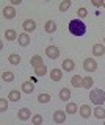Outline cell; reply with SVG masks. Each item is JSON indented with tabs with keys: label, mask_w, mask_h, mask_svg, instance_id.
<instances>
[{
	"label": "cell",
	"mask_w": 105,
	"mask_h": 125,
	"mask_svg": "<svg viewBox=\"0 0 105 125\" xmlns=\"http://www.w3.org/2000/svg\"><path fill=\"white\" fill-rule=\"evenodd\" d=\"M69 33L77 36V38H80L86 33V25L83 23L82 19H74V21L69 22Z\"/></svg>",
	"instance_id": "obj_1"
},
{
	"label": "cell",
	"mask_w": 105,
	"mask_h": 125,
	"mask_svg": "<svg viewBox=\"0 0 105 125\" xmlns=\"http://www.w3.org/2000/svg\"><path fill=\"white\" fill-rule=\"evenodd\" d=\"M89 100L91 103H94L96 106H100L102 103H105V91L102 89H91L89 91Z\"/></svg>",
	"instance_id": "obj_2"
},
{
	"label": "cell",
	"mask_w": 105,
	"mask_h": 125,
	"mask_svg": "<svg viewBox=\"0 0 105 125\" xmlns=\"http://www.w3.org/2000/svg\"><path fill=\"white\" fill-rule=\"evenodd\" d=\"M83 69L86 70V72H96L97 70V62H96V60L94 58H86V60L83 61Z\"/></svg>",
	"instance_id": "obj_3"
},
{
	"label": "cell",
	"mask_w": 105,
	"mask_h": 125,
	"mask_svg": "<svg viewBox=\"0 0 105 125\" xmlns=\"http://www.w3.org/2000/svg\"><path fill=\"white\" fill-rule=\"evenodd\" d=\"M2 16L6 19V21H11V19H14L16 17V11H14V8L13 6H3V10H2Z\"/></svg>",
	"instance_id": "obj_4"
},
{
	"label": "cell",
	"mask_w": 105,
	"mask_h": 125,
	"mask_svg": "<svg viewBox=\"0 0 105 125\" xmlns=\"http://www.w3.org/2000/svg\"><path fill=\"white\" fill-rule=\"evenodd\" d=\"M22 28L25 30V33H32V31L36 30V22H35L33 19H25V21L22 22Z\"/></svg>",
	"instance_id": "obj_5"
},
{
	"label": "cell",
	"mask_w": 105,
	"mask_h": 125,
	"mask_svg": "<svg viewBox=\"0 0 105 125\" xmlns=\"http://www.w3.org/2000/svg\"><path fill=\"white\" fill-rule=\"evenodd\" d=\"M46 55H47V58H50V60H57L60 56V50H58L57 45H49L46 49Z\"/></svg>",
	"instance_id": "obj_6"
},
{
	"label": "cell",
	"mask_w": 105,
	"mask_h": 125,
	"mask_svg": "<svg viewBox=\"0 0 105 125\" xmlns=\"http://www.w3.org/2000/svg\"><path fill=\"white\" fill-rule=\"evenodd\" d=\"M66 111H61V109H55L53 113V122L55 124H64L66 122Z\"/></svg>",
	"instance_id": "obj_7"
},
{
	"label": "cell",
	"mask_w": 105,
	"mask_h": 125,
	"mask_svg": "<svg viewBox=\"0 0 105 125\" xmlns=\"http://www.w3.org/2000/svg\"><path fill=\"white\" fill-rule=\"evenodd\" d=\"M30 117H33V116H32V111H30L28 108H21V109L17 111V119H19V120H22V122L28 120Z\"/></svg>",
	"instance_id": "obj_8"
},
{
	"label": "cell",
	"mask_w": 105,
	"mask_h": 125,
	"mask_svg": "<svg viewBox=\"0 0 105 125\" xmlns=\"http://www.w3.org/2000/svg\"><path fill=\"white\" fill-rule=\"evenodd\" d=\"M79 114L83 117V119H88V117L93 114V109H91L89 105H82L80 109H79Z\"/></svg>",
	"instance_id": "obj_9"
},
{
	"label": "cell",
	"mask_w": 105,
	"mask_h": 125,
	"mask_svg": "<svg viewBox=\"0 0 105 125\" xmlns=\"http://www.w3.org/2000/svg\"><path fill=\"white\" fill-rule=\"evenodd\" d=\"M91 52H93L94 56H104V55H105V45L104 44H94Z\"/></svg>",
	"instance_id": "obj_10"
},
{
	"label": "cell",
	"mask_w": 105,
	"mask_h": 125,
	"mask_svg": "<svg viewBox=\"0 0 105 125\" xmlns=\"http://www.w3.org/2000/svg\"><path fill=\"white\" fill-rule=\"evenodd\" d=\"M17 42H19V45H21V47H28V44H30L28 33H21V34H19V38H17Z\"/></svg>",
	"instance_id": "obj_11"
},
{
	"label": "cell",
	"mask_w": 105,
	"mask_h": 125,
	"mask_svg": "<svg viewBox=\"0 0 105 125\" xmlns=\"http://www.w3.org/2000/svg\"><path fill=\"white\" fill-rule=\"evenodd\" d=\"M3 36L6 38V41H17L19 34L16 33V30H13V28H8V30H5Z\"/></svg>",
	"instance_id": "obj_12"
},
{
	"label": "cell",
	"mask_w": 105,
	"mask_h": 125,
	"mask_svg": "<svg viewBox=\"0 0 105 125\" xmlns=\"http://www.w3.org/2000/svg\"><path fill=\"white\" fill-rule=\"evenodd\" d=\"M74 69H75V62H74V60L66 58V60L63 61V70H66V72H72Z\"/></svg>",
	"instance_id": "obj_13"
},
{
	"label": "cell",
	"mask_w": 105,
	"mask_h": 125,
	"mask_svg": "<svg viewBox=\"0 0 105 125\" xmlns=\"http://www.w3.org/2000/svg\"><path fill=\"white\" fill-rule=\"evenodd\" d=\"M24 94H32L35 91V83L33 81H24L22 83V89H21Z\"/></svg>",
	"instance_id": "obj_14"
},
{
	"label": "cell",
	"mask_w": 105,
	"mask_h": 125,
	"mask_svg": "<svg viewBox=\"0 0 105 125\" xmlns=\"http://www.w3.org/2000/svg\"><path fill=\"white\" fill-rule=\"evenodd\" d=\"M50 78H52V81H60L63 78V69H52L50 70Z\"/></svg>",
	"instance_id": "obj_15"
},
{
	"label": "cell",
	"mask_w": 105,
	"mask_h": 125,
	"mask_svg": "<svg viewBox=\"0 0 105 125\" xmlns=\"http://www.w3.org/2000/svg\"><path fill=\"white\" fill-rule=\"evenodd\" d=\"M21 97H22V91H17V89H13L8 94V100H11V102H19Z\"/></svg>",
	"instance_id": "obj_16"
},
{
	"label": "cell",
	"mask_w": 105,
	"mask_h": 125,
	"mask_svg": "<svg viewBox=\"0 0 105 125\" xmlns=\"http://www.w3.org/2000/svg\"><path fill=\"white\" fill-rule=\"evenodd\" d=\"M44 31H46V33H49V34L55 33V31H57V23L53 22V21H47V22H46V25H44Z\"/></svg>",
	"instance_id": "obj_17"
},
{
	"label": "cell",
	"mask_w": 105,
	"mask_h": 125,
	"mask_svg": "<svg viewBox=\"0 0 105 125\" xmlns=\"http://www.w3.org/2000/svg\"><path fill=\"white\" fill-rule=\"evenodd\" d=\"M93 86H94V80H93V77H83V84H82V89H93Z\"/></svg>",
	"instance_id": "obj_18"
},
{
	"label": "cell",
	"mask_w": 105,
	"mask_h": 125,
	"mask_svg": "<svg viewBox=\"0 0 105 125\" xmlns=\"http://www.w3.org/2000/svg\"><path fill=\"white\" fill-rule=\"evenodd\" d=\"M71 91H69V88H61V91H60V100H63V102H69L71 100Z\"/></svg>",
	"instance_id": "obj_19"
},
{
	"label": "cell",
	"mask_w": 105,
	"mask_h": 125,
	"mask_svg": "<svg viewBox=\"0 0 105 125\" xmlns=\"http://www.w3.org/2000/svg\"><path fill=\"white\" fill-rule=\"evenodd\" d=\"M30 64H32V67H39V66H42L44 62H42V58L39 56V55H35V56H32V60H30Z\"/></svg>",
	"instance_id": "obj_20"
},
{
	"label": "cell",
	"mask_w": 105,
	"mask_h": 125,
	"mask_svg": "<svg viewBox=\"0 0 105 125\" xmlns=\"http://www.w3.org/2000/svg\"><path fill=\"white\" fill-rule=\"evenodd\" d=\"M71 84L74 88H82V84H83V77L82 75H74L72 80H71Z\"/></svg>",
	"instance_id": "obj_21"
},
{
	"label": "cell",
	"mask_w": 105,
	"mask_h": 125,
	"mask_svg": "<svg viewBox=\"0 0 105 125\" xmlns=\"http://www.w3.org/2000/svg\"><path fill=\"white\" fill-rule=\"evenodd\" d=\"M93 114H94V117H97V119H104V120H105V108L96 106L94 111H93Z\"/></svg>",
	"instance_id": "obj_22"
},
{
	"label": "cell",
	"mask_w": 105,
	"mask_h": 125,
	"mask_svg": "<svg viewBox=\"0 0 105 125\" xmlns=\"http://www.w3.org/2000/svg\"><path fill=\"white\" fill-rule=\"evenodd\" d=\"M77 109H79V106H77L74 102H68V105H66V109H64V111L68 113V114H75Z\"/></svg>",
	"instance_id": "obj_23"
},
{
	"label": "cell",
	"mask_w": 105,
	"mask_h": 125,
	"mask_svg": "<svg viewBox=\"0 0 105 125\" xmlns=\"http://www.w3.org/2000/svg\"><path fill=\"white\" fill-rule=\"evenodd\" d=\"M2 80L5 81V83H11V81L14 80V73L10 72V70H5V72H2Z\"/></svg>",
	"instance_id": "obj_24"
},
{
	"label": "cell",
	"mask_w": 105,
	"mask_h": 125,
	"mask_svg": "<svg viewBox=\"0 0 105 125\" xmlns=\"http://www.w3.org/2000/svg\"><path fill=\"white\" fill-rule=\"evenodd\" d=\"M8 62H10V64H13V66H17L19 62H21V55L11 53L10 56H8Z\"/></svg>",
	"instance_id": "obj_25"
},
{
	"label": "cell",
	"mask_w": 105,
	"mask_h": 125,
	"mask_svg": "<svg viewBox=\"0 0 105 125\" xmlns=\"http://www.w3.org/2000/svg\"><path fill=\"white\" fill-rule=\"evenodd\" d=\"M71 5H72L71 0H63V2L60 3V11H61V13H66V11H69Z\"/></svg>",
	"instance_id": "obj_26"
},
{
	"label": "cell",
	"mask_w": 105,
	"mask_h": 125,
	"mask_svg": "<svg viewBox=\"0 0 105 125\" xmlns=\"http://www.w3.org/2000/svg\"><path fill=\"white\" fill-rule=\"evenodd\" d=\"M46 73H47V67H46V64H42V66H39V67L35 69V75H36V77H44Z\"/></svg>",
	"instance_id": "obj_27"
},
{
	"label": "cell",
	"mask_w": 105,
	"mask_h": 125,
	"mask_svg": "<svg viewBox=\"0 0 105 125\" xmlns=\"http://www.w3.org/2000/svg\"><path fill=\"white\" fill-rule=\"evenodd\" d=\"M42 122H44V117L41 114H33V117H32V124L33 125H42Z\"/></svg>",
	"instance_id": "obj_28"
},
{
	"label": "cell",
	"mask_w": 105,
	"mask_h": 125,
	"mask_svg": "<svg viewBox=\"0 0 105 125\" xmlns=\"http://www.w3.org/2000/svg\"><path fill=\"white\" fill-rule=\"evenodd\" d=\"M38 102H39V103H49L50 94H39V95H38Z\"/></svg>",
	"instance_id": "obj_29"
},
{
	"label": "cell",
	"mask_w": 105,
	"mask_h": 125,
	"mask_svg": "<svg viewBox=\"0 0 105 125\" xmlns=\"http://www.w3.org/2000/svg\"><path fill=\"white\" fill-rule=\"evenodd\" d=\"M77 14H79V19L83 21V19L88 16V10H86V8H83V6H80L79 10H77Z\"/></svg>",
	"instance_id": "obj_30"
},
{
	"label": "cell",
	"mask_w": 105,
	"mask_h": 125,
	"mask_svg": "<svg viewBox=\"0 0 105 125\" xmlns=\"http://www.w3.org/2000/svg\"><path fill=\"white\" fill-rule=\"evenodd\" d=\"M6 109H8V100L6 99H0V113H6Z\"/></svg>",
	"instance_id": "obj_31"
},
{
	"label": "cell",
	"mask_w": 105,
	"mask_h": 125,
	"mask_svg": "<svg viewBox=\"0 0 105 125\" xmlns=\"http://www.w3.org/2000/svg\"><path fill=\"white\" fill-rule=\"evenodd\" d=\"M93 6H94V8H100V6H102L104 5V2H100V0H93Z\"/></svg>",
	"instance_id": "obj_32"
},
{
	"label": "cell",
	"mask_w": 105,
	"mask_h": 125,
	"mask_svg": "<svg viewBox=\"0 0 105 125\" xmlns=\"http://www.w3.org/2000/svg\"><path fill=\"white\" fill-rule=\"evenodd\" d=\"M16 5H21V0H11V6H16Z\"/></svg>",
	"instance_id": "obj_33"
},
{
	"label": "cell",
	"mask_w": 105,
	"mask_h": 125,
	"mask_svg": "<svg viewBox=\"0 0 105 125\" xmlns=\"http://www.w3.org/2000/svg\"><path fill=\"white\" fill-rule=\"evenodd\" d=\"M104 45H105V38H104Z\"/></svg>",
	"instance_id": "obj_34"
},
{
	"label": "cell",
	"mask_w": 105,
	"mask_h": 125,
	"mask_svg": "<svg viewBox=\"0 0 105 125\" xmlns=\"http://www.w3.org/2000/svg\"><path fill=\"white\" fill-rule=\"evenodd\" d=\"M102 6H104V8H105V2H104V5H102Z\"/></svg>",
	"instance_id": "obj_35"
},
{
	"label": "cell",
	"mask_w": 105,
	"mask_h": 125,
	"mask_svg": "<svg viewBox=\"0 0 105 125\" xmlns=\"http://www.w3.org/2000/svg\"><path fill=\"white\" fill-rule=\"evenodd\" d=\"M104 125H105V120H104Z\"/></svg>",
	"instance_id": "obj_36"
},
{
	"label": "cell",
	"mask_w": 105,
	"mask_h": 125,
	"mask_svg": "<svg viewBox=\"0 0 105 125\" xmlns=\"http://www.w3.org/2000/svg\"><path fill=\"white\" fill-rule=\"evenodd\" d=\"M32 125H33V124H32Z\"/></svg>",
	"instance_id": "obj_37"
}]
</instances>
